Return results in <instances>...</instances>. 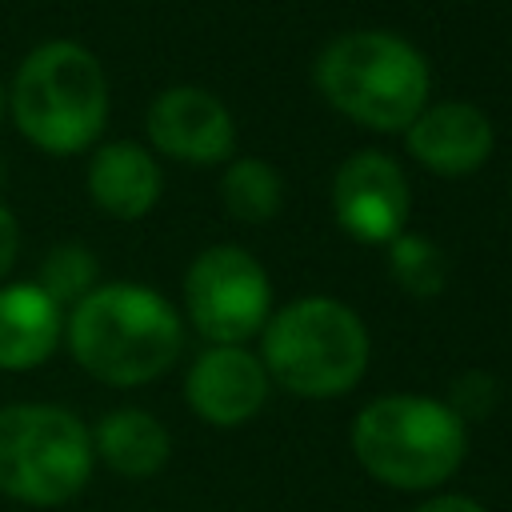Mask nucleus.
Here are the masks:
<instances>
[{"mask_svg":"<svg viewBox=\"0 0 512 512\" xmlns=\"http://www.w3.org/2000/svg\"><path fill=\"white\" fill-rule=\"evenodd\" d=\"M184 328L176 308L144 284H104L76 300L68 348L76 364L116 388L156 380L180 356Z\"/></svg>","mask_w":512,"mask_h":512,"instance_id":"nucleus-1","label":"nucleus"},{"mask_svg":"<svg viewBox=\"0 0 512 512\" xmlns=\"http://www.w3.org/2000/svg\"><path fill=\"white\" fill-rule=\"evenodd\" d=\"M8 108L16 128L52 156L96 144L108 120V80L100 60L76 40L36 44L12 80Z\"/></svg>","mask_w":512,"mask_h":512,"instance_id":"nucleus-2","label":"nucleus"},{"mask_svg":"<svg viewBox=\"0 0 512 512\" xmlns=\"http://www.w3.org/2000/svg\"><path fill=\"white\" fill-rule=\"evenodd\" d=\"M316 84L336 112L376 132H400L428 108V64L392 32L336 36L316 60Z\"/></svg>","mask_w":512,"mask_h":512,"instance_id":"nucleus-3","label":"nucleus"},{"mask_svg":"<svg viewBox=\"0 0 512 512\" xmlns=\"http://www.w3.org/2000/svg\"><path fill=\"white\" fill-rule=\"evenodd\" d=\"M468 436L452 404L432 396H380L352 424V452L368 476L388 488H436L464 460Z\"/></svg>","mask_w":512,"mask_h":512,"instance_id":"nucleus-4","label":"nucleus"},{"mask_svg":"<svg viewBox=\"0 0 512 512\" xmlns=\"http://www.w3.org/2000/svg\"><path fill=\"white\" fill-rule=\"evenodd\" d=\"M260 332L264 372L296 396H340L356 388L368 368V332L360 316L332 296H300Z\"/></svg>","mask_w":512,"mask_h":512,"instance_id":"nucleus-5","label":"nucleus"},{"mask_svg":"<svg viewBox=\"0 0 512 512\" xmlns=\"http://www.w3.org/2000/svg\"><path fill=\"white\" fill-rule=\"evenodd\" d=\"M92 476V432L56 404L0 408V492L56 508L80 496Z\"/></svg>","mask_w":512,"mask_h":512,"instance_id":"nucleus-6","label":"nucleus"},{"mask_svg":"<svg viewBox=\"0 0 512 512\" xmlns=\"http://www.w3.org/2000/svg\"><path fill=\"white\" fill-rule=\"evenodd\" d=\"M184 304L200 336L212 344H240L268 324L272 288L256 256L244 248H208L184 276Z\"/></svg>","mask_w":512,"mask_h":512,"instance_id":"nucleus-7","label":"nucleus"},{"mask_svg":"<svg viewBox=\"0 0 512 512\" xmlns=\"http://www.w3.org/2000/svg\"><path fill=\"white\" fill-rule=\"evenodd\" d=\"M408 180L384 152H356L340 164L332 208L340 228L360 244H392L408 224Z\"/></svg>","mask_w":512,"mask_h":512,"instance_id":"nucleus-8","label":"nucleus"},{"mask_svg":"<svg viewBox=\"0 0 512 512\" xmlns=\"http://www.w3.org/2000/svg\"><path fill=\"white\" fill-rule=\"evenodd\" d=\"M184 396L200 420L216 428H236L264 408L268 372L260 356L244 352L240 344H216L192 364L184 380Z\"/></svg>","mask_w":512,"mask_h":512,"instance_id":"nucleus-9","label":"nucleus"},{"mask_svg":"<svg viewBox=\"0 0 512 512\" xmlns=\"http://www.w3.org/2000/svg\"><path fill=\"white\" fill-rule=\"evenodd\" d=\"M148 140L176 160L216 164L232 152L236 128L228 108L204 88H168L148 108Z\"/></svg>","mask_w":512,"mask_h":512,"instance_id":"nucleus-10","label":"nucleus"},{"mask_svg":"<svg viewBox=\"0 0 512 512\" xmlns=\"http://www.w3.org/2000/svg\"><path fill=\"white\" fill-rule=\"evenodd\" d=\"M408 152L436 176H468L492 152V124L464 100L432 104L404 128Z\"/></svg>","mask_w":512,"mask_h":512,"instance_id":"nucleus-11","label":"nucleus"},{"mask_svg":"<svg viewBox=\"0 0 512 512\" xmlns=\"http://www.w3.org/2000/svg\"><path fill=\"white\" fill-rule=\"evenodd\" d=\"M60 304L40 284L0 288V372H28L60 344Z\"/></svg>","mask_w":512,"mask_h":512,"instance_id":"nucleus-12","label":"nucleus"},{"mask_svg":"<svg viewBox=\"0 0 512 512\" xmlns=\"http://www.w3.org/2000/svg\"><path fill=\"white\" fill-rule=\"evenodd\" d=\"M88 196L100 212L116 220H140L160 200V168L148 148L132 140H112L96 148L88 164Z\"/></svg>","mask_w":512,"mask_h":512,"instance_id":"nucleus-13","label":"nucleus"},{"mask_svg":"<svg viewBox=\"0 0 512 512\" xmlns=\"http://www.w3.org/2000/svg\"><path fill=\"white\" fill-rule=\"evenodd\" d=\"M168 432L156 416L140 408L108 412L92 432V456H100L120 476H152L168 460Z\"/></svg>","mask_w":512,"mask_h":512,"instance_id":"nucleus-14","label":"nucleus"},{"mask_svg":"<svg viewBox=\"0 0 512 512\" xmlns=\"http://www.w3.org/2000/svg\"><path fill=\"white\" fill-rule=\"evenodd\" d=\"M220 196H224V208L236 216V220H248V224H260L268 216H276L280 200H284V184H280V172L264 160H236L224 180H220Z\"/></svg>","mask_w":512,"mask_h":512,"instance_id":"nucleus-15","label":"nucleus"},{"mask_svg":"<svg viewBox=\"0 0 512 512\" xmlns=\"http://www.w3.org/2000/svg\"><path fill=\"white\" fill-rule=\"evenodd\" d=\"M392 272L412 296H436L444 288V256L428 236H396L388 244Z\"/></svg>","mask_w":512,"mask_h":512,"instance_id":"nucleus-16","label":"nucleus"},{"mask_svg":"<svg viewBox=\"0 0 512 512\" xmlns=\"http://www.w3.org/2000/svg\"><path fill=\"white\" fill-rule=\"evenodd\" d=\"M96 280V256L80 244H60L48 252L44 268H40V288L56 300V304H76L92 292Z\"/></svg>","mask_w":512,"mask_h":512,"instance_id":"nucleus-17","label":"nucleus"},{"mask_svg":"<svg viewBox=\"0 0 512 512\" xmlns=\"http://www.w3.org/2000/svg\"><path fill=\"white\" fill-rule=\"evenodd\" d=\"M16 240H20V228H16L12 212L0 204V280L12 268V260H16Z\"/></svg>","mask_w":512,"mask_h":512,"instance_id":"nucleus-18","label":"nucleus"},{"mask_svg":"<svg viewBox=\"0 0 512 512\" xmlns=\"http://www.w3.org/2000/svg\"><path fill=\"white\" fill-rule=\"evenodd\" d=\"M416 512H484V508L476 500H468V496H432Z\"/></svg>","mask_w":512,"mask_h":512,"instance_id":"nucleus-19","label":"nucleus"},{"mask_svg":"<svg viewBox=\"0 0 512 512\" xmlns=\"http://www.w3.org/2000/svg\"><path fill=\"white\" fill-rule=\"evenodd\" d=\"M0 116H4V88H0Z\"/></svg>","mask_w":512,"mask_h":512,"instance_id":"nucleus-20","label":"nucleus"}]
</instances>
